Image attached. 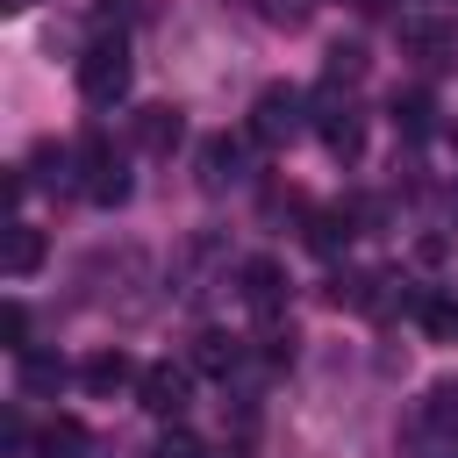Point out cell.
Masks as SVG:
<instances>
[{
    "label": "cell",
    "instance_id": "cell-1",
    "mask_svg": "<svg viewBox=\"0 0 458 458\" xmlns=\"http://www.w3.org/2000/svg\"><path fill=\"white\" fill-rule=\"evenodd\" d=\"M79 93H86L93 107H114V100L129 93V43H122V36H93V43L79 50Z\"/></svg>",
    "mask_w": 458,
    "mask_h": 458
},
{
    "label": "cell",
    "instance_id": "cell-2",
    "mask_svg": "<svg viewBox=\"0 0 458 458\" xmlns=\"http://www.w3.org/2000/svg\"><path fill=\"white\" fill-rule=\"evenodd\" d=\"M301 129H308V93H301V86H265V93L250 100V143L286 150Z\"/></svg>",
    "mask_w": 458,
    "mask_h": 458
},
{
    "label": "cell",
    "instance_id": "cell-3",
    "mask_svg": "<svg viewBox=\"0 0 458 458\" xmlns=\"http://www.w3.org/2000/svg\"><path fill=\"white\" fill-rule=\"evenodd\" d=\"M72 157H79V193H86V200H100V208L129 200V172H122V150H114L100 129H86Z\"/></svg>",
    "mask_w": 458,
    "mask_h": 458
},
{
    "label": "cell",
    "instance_id": "cell-4",
    "mask_svg": "<svg viewBox=\"0 0 458 458\" xmlns=\"http://www.w3.org/2000/svg\"><path fill=\"white\" fill-rule=\"evenodd\" d=\"M236 293H243L258 315H279V308H286V265H279V258H243V265H236Z\"/></svg>",
    "mask_w": 458,
    "mask_h": 458
},
{
    "label": "cell",
    "instance_id": "cell-5",
    "mask_svg": "<svg viewBox=\"0 0 458 458\" xmlns=\"http://www.w3.org/2000/svg\"><path fill=\"white\" fill-rule=\"evenodd\" d=\"M129 136H136V150H143V157H172V150H179V136H186V114H179L172 100L136 107V129H129Z\"/></svg>",
    "mask_w": 458,
    "mask_h": 458
},
{
    "label": "cell",
    "instance_id": "cell-6",
    "mask_svg": "<svg viewBox=\"0 0 458 458\" xmlns=\"http://www.w3.org/2000/svg\"><path fill=\"white\" fill-rule=\"evenodd\" d=\"M315 129H322L329 157H344V165H351V157L365 150V114H358L351 100H322V122H315Z\"/></svg>",
    "mask_w": 458,
    "mask_h": 458
},
{
    "label": "cell",
    "instance_id": "cell-7",
    "mask_svg": "<svg viewBox=\"0 0 458 458\" xmlns=\"http://www.w3.org/2000/svg\"><path fill=\"white\" fill-rule=\"evenodd\" d=\"M136 401H143L150 415H179V408H186V365H143Z\"/></svg>",
    "mask_w": 458,
    "mask_h": 458
},
{
    "label": "cell",
    "instance_id": "cell-8",
    "mask_svg": "<svg viewBox=\"0 0 458 458\" xmlns=\"http://www.w3.org/2000/svg\"><path fill=\"white\" fill-rule=\"evenodd\" d=\"M79 379H86V394H122V386L143 379V365H136L129 351H93V358L79 365Z\"/></svg>",
    "mask_w": 458,
    "mask_h": 458
},
{
    "label": "cell",
    "instance_id": "cell-9",
    "mask_svg": "<svg viewBox=\"0 0 458 458\" xmlns=\"http://www.w3.org/2000/svg\"><path fill=\"white\" fill-rule=\"evenodd\" d=\"M401 50L422 57V64H444V50H451V21H437V14H401Z\"/></svg>",
    "mask_w": 458,
    "mask_h": 458
},
{
    "label": "cell",
    "instance_id": "cell-10",
    "mask_svg": "<svg viewBox=\"0 0 458 458\" xmlns=\"http://www.w3.org/2000/svg\"><path fill=\"white\" fill-rule=\"evenodd\" d=\"M236 179H243V143L208 136V143H200V186H208V193H222V186H236Z\"/></svg>",
    "mask_w": 458,
    "mask_h": 458
},
{
    "label": "cell",
    "instance_id": "cell-11",
    "mask_svg": "<svg viewBox=\"0 0 458 458\" xmlns=\"http://www.w3.org/2000/svg\"><path fill=\"white\" fill-rule=\"evenodd\" d=\"M36 265H43V229L7 222V236H0V272H7V279H29Z\"/></svg>",
    "mask_w": 458,
    "mask_h": 458
},
{
    "label": "cell",
    "instance_id": "cell-12",
    "mask_svg": "<svg viewBox=\"0 0 458 458\" xmlns=\"http://www.w3.org/2000/svg\"><path fill=\"white\" fill-rule=\"evenodd\" d=\"M86 444H93V437H86L79 415H50V422L36 429V451H29V458H86Z\"/></svg>",
    "mask_w": 458,
    "mask_h": 458
},
{
    "label": "cell",
    "instance_id": "cell-13",
    "mask_svg": "<svg viewBox=\"0 0 458 458\" xmlns=\"http://www.w3.org/2000/svg\"><path fill=\"white\" fill-rule=\"evenodd\" d=\"M236 365H243V344H236V336H222V329H200V336H193V372L229 379Z\"/></svg>",
    "mask_w": 458,
    "mask_h": 458
},
{
    "label": "cell",
    "instance_id": "cell-14",
    "mask_svg": "<svg viewBox=\"0 0 458 458\" xmlns=\"http://www.w3.org/2000/svg\"><path fill=\"white\" fill-rule=\"evenodd\" d=\"M415 322H422L437 344H451V336H458V301L437 293V286H422V293H415Z\"/></svg>",
    "mask_w": 458,
    "mask_h": 458
},
{
    "label": "cell",
    "instance_id": "cell-15",
    "mask_svg": "<svg viewBox=\"0 0 458 458\" xmlns=\"http://www.w3.org/2000/svg\"><path fill=\"white\" fill-rule=\"evenodd\" d=\"M351 222H358V208H322V215H315V229H308V243H315L322 258H336V250L351 243Z\"/></svg>",
    "mask_w": 458,
    "mask_h": 458
},
{
    "label": "cell",
    "instance_id": "cell-16",
    "mask_svg": "<svg viewBox=\"0 0 458 458\" xmlns=\"http://www.w3.org/2000/svg\"><path fill=\"white\" fill-rule=\"evenodd\" d=\"M429 114H437V100H429V93H401V100H394L401 136H429Z\"/></svg>",
    "mask_w": 458,
    "mask_h": 458
},
{
    "label": "cell",
    "instance_id": "cell-17",
    "mask_svg": "<svg viewBox=\"0 0 458 458\" xmlns=\"http://www.w3.org/2000/svg\"><path fill=\"white\" fill-rule=\"evenodd\" d=\"M21 386H29V394H57V386H64V365H57V358L21 351Z\"/></svg>",
    "mask_w": 458,
    "mask_h": 458
},
{
    "label": "cell",
    "instance_id": "cell-18",
    "mask_svg": "<svg viewBox=\"0 0 458 458\" xmlns=\"http://www.w3.org/2000/svg\"><path fill=\"white\" fill-rule=\"evenodd\" d=\"M358 79H365V50L358 43H336L329 50V86H358Z\"/></svg>",
    "mask_w": 458,
    "mask_h": 458
},
{
    "label": "cell",
    "instance_id": "cell-19",
    "mask_svg": "<svg viewBox=\"0 0 458 458\" xmlns=\"http://www.w3.org/2000/svg\"><path fill=\"white\" fill-rule=\"evenodd\" d=\"M0 344H7L14 358L29 351V308H21V301H7V308H0Z\"/></svg>",
    "mask_w": 458,
    "mask_h": 458
},
{
    "label": "cell",
    "instance_id": "cell-20",
    "mask_svg": "<svg viewBox=\"0 0 458 458\" xmlns=\"http://www.w3.org/2000/svg\"><path fill=\"white\" fill-rule=\"evenodd\" d=\"M150 458H208V451H200V444H193L186 429H172V437H165V444H157Z\"/></svg>",
    "mask_w": 458,
    "mask_h": 458
},
{
    "label": "cell",
    "instance_id": "cell-21",
    "mask_svg": "<svg viewBox=\"0 0 458 458\" xmlns=\"http://www.w3.org/2000/svg\"><path fill=\"white\" fill-rule=\"evenodd\" d=\"M7 7H29V0H7Z\"/></svg>",
    "mask_w": 458,
    "mask_h": 458
},
{
    "label": "cell",
    "instance_id": "cell-22",
    "mask_svg": "<svg viewBox=\"0 0 458 458\" xmlns=\"http://www.w3.org/2000/svg\"><path fill=\"white\" fill-rule=\"evenodd\" d=\"M451 458H458V451H451Z\"/></svg>",
    "mask_w": 458,
    "mask_h": 458
}]
</instances>
